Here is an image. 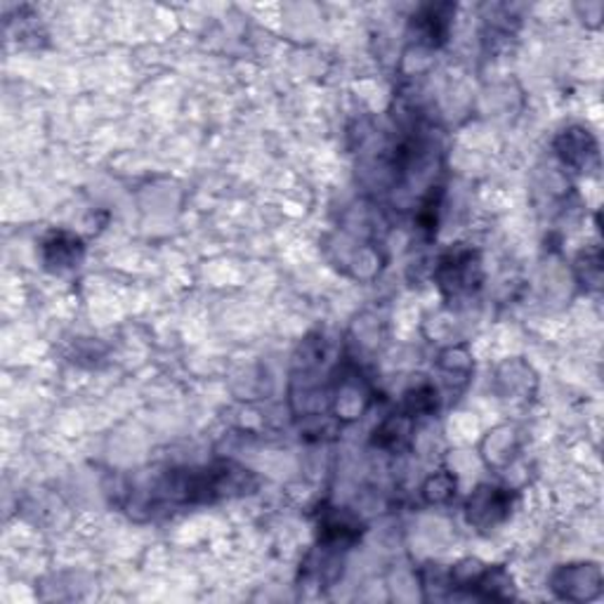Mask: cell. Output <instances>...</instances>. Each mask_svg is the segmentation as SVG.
<instances>
[{
    "label": "cell",
    "mask_w": 604,
    "mask_h": 604,
    "mask_svg": "<svg viewBox=\"0 0 604 604\" xmlns=\"http://www.w3.org/2000/svg\"><path fill=\"white\" fill-rule=\"evenodd\" d=\"M550 583H552V591L564 600L576 602V591H581L579 593V602H581V600H593L600 595L602 574L597 564H569L554 571Z\"/></svg>",
    "instance_id": "obj_4"
},
{
    "label": "cell",
    "mask_w": 604,
    "mask_h": 604,
    "mask_svg": "<svg viewBox=\"0 0 604 604\" xmlns=\"http://www.w3.org/2000/svg\"><path fill=\"white\" fill-rule=\"evenodd\" d=\"M453 494H455V480H451L449 475H435L426 486V496L430 503H444Z\"/></svg>",
    "instance_id": "obj_8"
},
{
    "label": "cell",
    "mask_w": 604,
    "mask_h": 604,
    "mask_svg": "<svg viewBox=\"0 0 604 604\" xmlns=\"http://www.w3.org/2000/svg\"><path fill=\"white\" fill-rule=\"evenodd\" d=\"M257 480L251 470L232 461H220L199 468H175L158 475L144 492H133V510L142 508L152 517L156 513H175L194 505L218 503L251 494Z\"/></svg>",
    "instance_id": "obj_1"
},
{
    "label": "cell",
    "mask_w": 604,
    "mask_h": 604,
    "mask_svg": "<svg viewBox=\"0 0 604 604\" xmlns=\"http://www.w3.org/2000/svg\"><path fill=\"white\" fill-rule=\"evenodd\" d=\"M468 521L477 529H494L513 513V494L503 486L482 484L468 501Z\"/></svg>",
    "instance_id": "obj_3"
},
{
    "label": "cell",
    "mask_w": 604,
    "mask_h": 604,
    "mask_svg": "<svg viewBox=\"0 0 604 604\" xmlns=\"http://www.w3.org/2000/svg\"><path fill=\"white\" fill-rule=\"evenodd\" d=\"M455 8L451 6H428L422 8L411 26L416 29V41L428 45V47H439L447 36H449V26H451V12Z\"/></svg>",
    "instance_id": "obj_6"
},
{
    "label": "cell",
    "mask_w": 604,
    "mask_h": 604,
    "mask_svg": "<svg viewBox=\"0 0 604 604\" xmlns=\"http://www.w3.org/2000/svg\"><path fill=\"white\" fill-rule=\"evenodd\" d=\"M554 150H558V156L562 158L564 166L579 173H587L597 163V142L591 135V130L581 125L562 130L558 140H554Z\"/></svg>",
    "instance_id": "obj_5"
},
{
    "label": "cell",
    "mask_w": 604,
    "mask_h": 604,
    "mask_svg": "<svg viewBox=\"0 0 604 604\" xmlns=\"http://www.w3.org/2000/svg\"><path fill=\"white\" fill-rule=\"evenodd\" d=\"M43 260L51 270H69L84 260V241L67 232H57L43 241Z\"/></svg>",
    "instance_id": "obj_7"
},
{
    "label": "cell",
    "mask_w": 604,
    "mask_h": 604,
    "mask_svg": "<svg viewBox=\"0 0 604 604\" xmlns=\"http://www.w3.org/2000/svg\"><path fill=\"white\" fill-rule=\"evenodd\" d=\"M435 282L447 298L470 296L482 284L480 255L470 249H455L444 253L435 267Z\"/></svg>",
    "instance_id": "obj_2"
}]
</instances>
